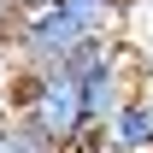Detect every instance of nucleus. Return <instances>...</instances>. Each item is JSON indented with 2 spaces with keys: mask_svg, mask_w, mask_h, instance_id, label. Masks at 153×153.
I'll return each instance as SVG.
<instances>
[{
  "mask_svg": "<svg viewBox=\"0 0 153 153\" xmlns=\"http://www.w3.org/2000/svg\"><path fill=\"white\" fill-rule=\"evenodd\" d=\"M124 36V6H82V0H30L18 30H12V59L18 65H76L94 41Z\"/></svg>",
  "mask_w": 153,
  "mask_h": 153,
  "instance_id": "obj_1",
  "label": "nucleus"
},
{
  "mask_svg": "<svg viewBox=\"0 0 153 153\" xmlns=\"http://www.w3.org/2000/svg\"><path fill=\"white\" fill-rule=\"evenodd\" d=\"M6 106H12V124L36 130L41 141H53L65 153L94 130L88 106H82V82L65 65H18L6 82Z\"/></svg>",
  "mask_w": 153,
  "mask_h": 153,
  "instance_id": "obj_2",
  "label": "nucleus"
},
{
  "mask_svg": "<svg viewBox=\"0 0 153 153\" xmlns=\"http://www.w3.org/2000/svg\"><path fill=\"white\" fill-rule=\"evenodd\" d=\"M106 153H153V94L135 88L112 118H106Z\"/></svg>",
  "mask_w": 153,
  "mask_h": 153,
  "instance_id": "obj_3",
  "label": "nucleus"
},
{
  "mask_svg": "<svg viewBox=\"0 0 153 153\" xmlns=\"http://www.w3.org/2000/svg\"><path fill=\"white\" fill-rule=\"evenodd\" d=\"M0 153H65V147L41 141V135L24 130V124H6V130H0Z\"/></svg>",
  "mask_w": 153,
  "mask_h": 153,
  "instance_id": "obj_4",
  "label": "nucleus"
},
{
  "mask_svg": "<svg viewBox=\"0 0 153 153\" xmlns=\"http://www.w3.org/2000/svg\"><path fill=\"white\" fill-rule=\"evenodd\" d=\"M24 6H30V0H0V41H12V30H18V18H24Z\"/></svg>",
  "mask_w": 153,
  "mask_h": 153,
  "instance_id": "obj_5",
  "label": "nucleus"
},
{
  "mask_svg": "<svg viewBox=\"0 0 153 153\" xmlns=\"http://www.w3.org/2000/svg\"><path fill=\"white\" fill-rule=\"evenodd\" d=\"M12 71H18V59H12V47L0 41V94H6V82H12Z\"/></svg>",
  "mask_w": 153,
  "mask_h": 153,
  "instance_id": "obj_6",
  "label": "nucleus"
},
{
  "mask_svg": "<svg viewBox=\"0 0 153 153\" xmlns=\"http://www.w3.org/2000/svg\"><path fill=\"white\" fill-rule=\"evenodd\" d=\"M6 124H12V106H6V94H0V130H6Z\"/></svg>",
  "mask_w": 153,
  "mask_h": 153,
  "instance_id": "obj_7",
  "label": "nucleus"
},
{
  "mask_svg": "<svg viewBox=\"0 0 153 153\" xmlns=\"http://www.w3.org/2000/svg\"><path fill=\"white\" fill-rule=\"evenodd\" d=\"M82 6H124V0H82Z\"/></svg>",
  "mask_w": 153,
  "mask_h": 153,
  "instance_id": "obj_8",
  "label": "nucleus"
}]
</instances>
